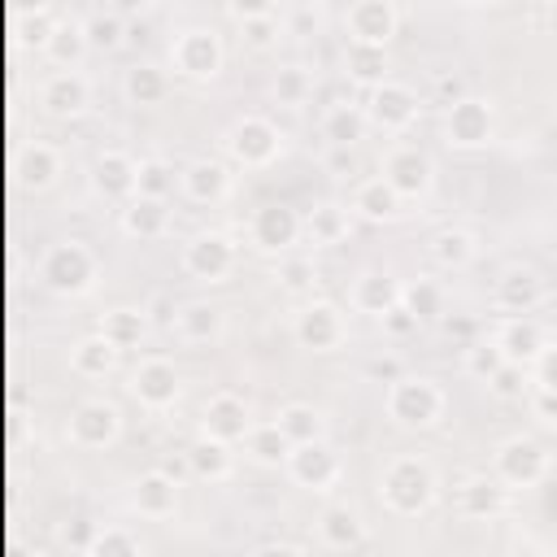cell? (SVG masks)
<instances>
[{
  "mask_svg": "<svg viewBox=\"0 0 557 557\" xmlns=\"http://www.w3.org/2000/svg\"><path fill=\"white\" fill-rule=\"evenodd\" d=\"M379 500L392 518H426L440 500V470L422 453H396L379 470Z\"/></svg>",
  "mask_w": 557,
  "mask_h": 557,
  "instance_id": "cell-1",
  "label": "cell"
},
{
  "mask_svg": "<svg viewBox=\"0 0 557 557\" xmlns=\"http://www.w3.org/2000/svg\"><path fill=\"white\" fill-rule=\"evenodd\" d=\"M383 413L396 431H435L448 413V392L431 374H396L387 379Z\"/></svg>",
  "mask_w": 557,
  "mask_h": 557,
  "instance_id": "cell-2",
  "label": "cell"
},
{
  "mask_svg": "<svg viewBox=\"0 0 557 557\" xmlns=\"http://www.w3.org/2000/svg\"><path fill=\"white\" fill-rule=\"evenodd\" d=\"M39 283L52 292V296H65V300H83L96 292L100 283V257L91 252V244L83 239H57L44 248L39 257Z\"/></svg>",
  "mask_w": 557,
  "mask_h": 557,
  "instance_id": "cell-3",
  "label": "cell"
},
{
  "mask_svg": "<svg viewBox=\"0 0 557 557\" xmlns=\"http://www.w3.org/2000/svg\"><path fill=\"white\" fill-rule=\"evenodd\" d=\"M222 152L235 170H270L287 152V131L265 113H239L222 131Z\"/></svg>",
  "mask_w": 557,
  "mask_h": 557,
  "instance_id": "cell-4",
  "label": "cell"
},
{
  "mask_svg": "<svg viewBox=\"0 0 557 557\" xmlns=\"http://www.w3.org/2000/svg\"><path fill=\"white\" fill-rule=\"evenodd\" d=\"M170 70L187 83H213L226 70V44L213 26H183L170 39Z\"/></svg>",
  "mask_w": 557,
  "mask_h": 557,
  "instance_id": "cell-5",
  "label": "cell"
},
{
  "mask_svg": "<svg viewBox=\"0 0 557 557\" xmlns=\"http://www.w3.org/2000/svg\"><path fill=\"white\" fill-rule=\"evenodd\" d=\"M178 265H183L187 278L218 287V283H226V278L235 274V265H239V244H235L226 231H213V226L191 231V235L183 239V248H178Z\"/></svg>",
  "mask_w": 557,
  "mask_h": 557,
  "instance_id": "cell-6",
  "label": "cell"
},
{
  "mask_svg": "<svg viewBox=\"0 0 557 557\" xmlns=\"http://www.w3.org/2000/svg\"><path fill=\"white\" fill-rule=\"evenodd\" d=\"M292 339H296V348L318 352V357L339 352V348L348 344V318H344V309H339L335 300L309 296V300H300L296 313H292Z\"/></svg>",
  "mask_w": 557,
  "mask_h": 557,
  "instance_id": "cell-7",
  "label": "cell"
},
{
  "mask_svg": "<svg viewBox=\"0 0 557 557\" xmlns=\"http://www.w3.org/2000/svg\"><path fill=\"white\" fill-rule=\"evenodd\" d=\"M553 470V453L535 440V435H505L492 448V474L509 487V492H527L540 487Z\"/></svg>",
  "mask_w": 557,
  "mask_h": 557,
  "instance_id": "cell-8",
  "label": "cell"
},
{
  "mask_svg": "<svg viewBox=\"0 0 557 557\" xmlns=\"http://www.w3.org/2000/svg\"><path fill=\"white\" fill-rule=\"evenodd\" d=\"M444 144L457 152H479L496 139V104L487 96H453L440 117Z\"/></svg>",
  "mask_w": 557,
  "mask_h": 557,
  "instance_id": "cell-9",
  "label": "cell"
},
{
  "mask_svg": "<svg viewBox=\"0 0 557 557\" xmlns=\"http://www.w3.org/2000/svg\"><path fill=\"white\" fill-rule=\"evenodd\" d=\"M305 239V213L283 200H265L248 218V248L261 257H287Z\"/></svg>",
  "mask_w": 557,
  "mask_h": 557,
  "instance_id": "cell-10",
  "label": "cell"
},
{
  "mask_svg": "<svg viewBox=\"0 0 557 557\" xmlns=\"http://www.w3.org/2000/svg\"><path fill=\"white\" fill-rule=\"evenodd\" d=\"M122 426H126V418L109 396H87V400H78L70 409L65 440L74 448H83V453H104V448H113L122 440Z\"/></svg>",
  "mask_w": 557,
  "mask_h": 557,
  "instance_id": "cell-11",
  "label": "cell"
},
{
  "mask_svg": "<svg viewBox=\"0 0 557 557\" xmlns=\"http://www.w3.org/2000/svg\"><path fill=\"white\" fill-rule=\"evenodd\" d=\"M366 117H370V131H383V135H405L418 113H422V100L409 83L400 78H383L374 87H366Z\"/></svg>",
  "mask_w": 557,
  "mask_h": 557,
  "instance_id": "cell-12",
  "label": "cell"
},
{
  "mask_svg": "<svg viewBox=\"0 0 557 557\" xmlns=\"http://www.w3.org/2000/svg\"><path fill=\"white\" fill-rule=\"evenodd\" d=\"M126 392L144 413H165L178 405L183 396V370L170 357H144L131 374H126Z\"/></svg>",
  "mask_w": 557,
  "mask_h": 557,
  "instance_id": "cell-13",
  "label": "cell"
},
{
  "mask_svg": "<svg viewBox=\"0 0 557 557\" xmlns=\"http://www.w3.org/2000/svg\"><path fill=\"white\" fill-rule=\"evenodd\" d=\"M283 470H287V479H292L300 492H309V496H326V492L344 479V461H339V453L331 448V440L296 444Z\"/></svg>",
  "mask_w": 557,
  "mask_h": 557,
  "instance_id": "cell-14",
  "label": "cell"
},
{
  "mask_svg": "<svg viewBox=\"0 0 557 557\" xmlns=\"http://www.w3.org/2000/svg\"><path fill=\"white\" fill-rule=\"evenodd\" d=\"M379 174H383L405 200H422V196H431V187H435V161H431V152L418 148V144H392V148L383 152V161H379Z\"/></svg>",
  "mask_w": 557,
  "mask_h": 557,
  "instance_id": "cell-15",
  "label": "cell"
},
{
  "mask_svg": "<svg viewBox=\"0 0 557 557\" xmlns=\"http://www.w3.org/2000/svg\"><path fill=\"white\" fill-rule=\"evenodd\" d=\"M235 191V174H231V161H218V157H196L178 170V196L187 205H200V209H218L226 205Z\"/></svg>",
  "mask_w": 557,
  "mask_h": 557,
  "instance_id": "cell-16",
  "label": "cell"
},
{
  "mask_svg": "<svg viewBox=\"0 0 557 557\" xmlns=\"http://www.w3.org/2000/svg\"><path fill=\"white\" fill-rule=\"evenodd\" d=\"M87 183L100 200L109 205H126L135 191H139V157H131L126 148H100L91 157V170H87Z\"/></svg>",
  "mask_w": 557,
  "mask_h": 557,
  "instance_id": "cell-17",
  "label": "cell"
},
{
  "mask_svg": "<svg viewBox=\"0 0 557 557\" xmlns=\"http://www.w3.org/2000/svg\"><path fill=\"white\" fill-rule=\"evenodd\" d=\"M39 109L57 122H74L91 109V78L83 70H57L39 83Z\"/></svg>",
  "mask_w": 557,
  "mask_h": 557,
  "instance_id": "cell-18",
  "label": "cell"
},
{
  "mask_svg": "<svg viewBox=\"0 0 557 557\" xmlns=\"http://www.w3.org/2000/svg\"><path fill=\"white\" fill-rule=\"evenodd\" d=\"M544 296H548V283L535 265H509L492 283V309H500L505 318L509 313H535L544 305Z\"/></svg>",
  "mask_w": 557,
  "mask_h": 557,
  "instance_id": "cell-19",
  "label": "cell"
},
{
  "mask_svg": "<svg viewBox=\"0 0 557 557\" xmlns=\"http://www.w3.org/2000/svg\"><path fill=\"white\" fill-rule=\"evenodd\" d=\"M252 426H257L252 422V405L239 392H213L200 405V431L222 440V444H244Z\"/></svg>",
  "mask_w": 557,
  "mask_h": 557,
  "instance_id": "cell-20",
  "label": "cell"
},
{
  "mask_svg": "<svg viewBox=\"0 0 557 557\" xmlns=\"http://www.w3.org/2000/svg\"><path fill=\"white\" fill-rule=\"evenodd\" d=\"M318 544L331 553H357L370 544V522L352 500H331L318 513Z\"/></svg>",
  "mask_w": 557,
  "mask_h": 557,
  "instance_id": "cell-21",
  "label": "cell"
},
{
  "mask_svg": "<svg viewBox=\"0 0 557 557\" xmlns=\"http://www.w3.org/2000/svg\"><path fill=\"white\" fill-rule=\"evenodd\" d=\"M178 505H183V487H178L174 470H144V474H135V483H131V509L139 518L165 522V518L178 513Z\"/></svg>",
  "mask_w": 557,
  "mask_h": 557,
  "instance_id": "cell-22",
  "label": "cell"
},
{
  "mask_svg": "<svg viewBox=\"0 0 557 557\" xmlns=\"http://www.w3.org/2000/svg\"><path fill=\"white\" fill-rule=\"evenodd\" d=\"M400 30L396 0H348L344 9V35L361 44H392Z\"/></svg>",
  "mask_w": 557,
  "mask_h": 557,
  "instance_id": "cell-23",
  "label": "cell"
},
{
  "mask_svg": "<svg viewBox=\"0 0 557 557\" xmlns=\"http://www.w3.org/2000/svg\"><path fill=\"white\" fill-rule=\"evenodd\" d=\"M174 335L191 348H209L226 335V309L218 300H183L174 305V318H170Z\"/></svg>",
  "mask_w": 557,
  "mask_h": 557,
  "instance_id": "cell-24",
  "label": "cell"
},
{
  "mask_svg": "<svg viewBox=\"0 0 557 557\" xmlns=\"http://www.w3.org/2000/svg\"><path fill=\"white\" fill-rule=\"evenodd\" d=\"M348 205H352V213H357L361 222H370V226H392V222H400V213H405L409 200H405L383 174H370V178H357Z\"/></svg>",
  "mask_w": 557,
  "mask_h": 557,
  "instance_id": "cell-25",
  "label": "cell"
},
{
  "mask_svg": "<svg viewBox=\"0 0 557 557\" xmlns=\"http://www.w3.org/2000/svg\"><path fill=\"white\" fill-rule=\"evenodd\" d=\"M400 287H405V278H396L392 270H361V274H352V283H348V305L357 309V313H366V318H383L387 309H396L400 305Z\"/></svg>",
  "mask_w": 557,
  "mask_h": 557,
  "instance_id": "cell-26",
  "label": "cell"
},
{
  "mask_svg": "<svg viewBox=\"0 0 557 557\" xmlns=\"http://www.w3.org/2000/svg\"><path fill=\"white\" fill-rule=\"evenodd\" d=\"M117 226H122L126 239L152 244V239H161V235L174 226V209H170V200H161V196H131V200L117 209Z\"/></svg>",
  "mask_w": 557,
  "mask_h": 557,
  "instance_id": "cell-27",
  "label": "cell"
},
{
  "mask_svg": "<svg viewBox=\"0 0 557 557\" xmlns=\"http://www.w3.org/2000/svg\"><path fill=\"white\" fill-rule=\"evenodd\" d=\"M457 509L470 522H496L509 509V487L496 474H466L457 487Z\"/></svg>",
  "mask_w": 557,
  "mask_h": 557,
  "instance_id": "cell-28",
  "label": "cell"
},
{
  "mask_svg": "<svg viewBox=\"0 0 557 557\" xmlns=\"http://www.w3.org/2000/svg\"><path fill=\"white\" fill-rule=\"evenodd\" d=\"M492 339L500 344L505 361H518V366H535V357L548 348V335H544V326H540L531 313H509V318H500V326L492 331Z\"/></svg>",
  "mask_w": 557,
  "mask_h": 557,
  "instance_id": "cell-29",
  "label": "cell"
},
{
  "mask_svg": "<svg viewBox=\"0 0 557 557\" xmlns=\"http://www.w3.org/2000/svg\"><path fill=\"white\" fill-rule=\"evenodd\" d=\"M65 174V157H61V148L57 144H48V139H26L22 148H17V183L26 187V191H48L57 178Z\"/></svg>",
  "mask_w": 557,
  "mask_h": 557,
  "instance_id": "cell-30",
  "label": "cell"
},
{
  "mask_svg": "<svg viewBox=\"0 0 557 557\" xmlns=\"http://www.w3.org/2000/svg\"><path fill=\"white\" fill-rule=\"evenodd\" d=\"M352 222H357L352 205H344V200H318V205L305 209V239L313 248H339L352 235Z\"/></svg>",
  "mask_w": 557,
  "mask_h": 557,
  "instance_id": "cell-31",
  "label": "cell"
},
{
  "mask_svg": "<svg viewBox=\"0 0 557 557\" xmlns=\"http://www.w3.org/2000/svg\"><path fill=\"white\" fill-rule=\"evenodd\" d=\"M366 131H370V117H366V104H357V100H335L318 117V135L326 148H357L366 139Z\"/></svg>",
  "mask_w": 557,
  "mask_h": 557,
  "instance_id": "cell-32",
  "label": "cell"
},
{
  "mask_svg": "<svg viewBox=\"0 0 557 557\" xmlns=\"http://www.w3.org/2000/svg\"><path fill=\"white\" fill-rule=\"evenodd\" d=\"M235 444H222V440H213V435H196L191 444H187V453H183V466H187V474L191 479H200V483H226L231 474H235V453H231Z\"/></svg>",
  "mask_w": 557,
  "mask_h": 557,
  "instance_id": "cell-33",
  "label": "cell"
},
{
  "mask_svg": "<svg viewBox=\"0 0 557 557\" xmlns=\"http://www.w3.org/2000/svg\"><path fill=\"white\" fill-rule=\"evenodd\" d=\"M339 70H344V78H348V83H357V87H374V83L392 78V52H387V44L344 39Z\"/></svg>",
  "mask_w": 557,
  "mask_h": 557,
  "instance_id": "cell-34",
  "label": "cell"
},
{
  "mask_svg": "<svg viewBox=\"0 0 557 557\" xmlns=\"http://www.w3.org/2000/svg\"><path fill=\"white\" fill-rule=\"evenodd\" d=\"M170 70L165 65H157V61H131L126 70H122V96H126V104H135V109H157V104H165L170 100Z\"/></svg>",
  "mask_w": 557,
  "mask_h": 557,
  "instance_id": "cell-35",
  "label": "cell"
},
{
  "mask_svg": "<svg viewBox=\"0 0 557 557\" xmlns=\"http://www.w3.org/2000/svg\"><path fill=\"white\" fill-rule=\"evenodd\" d=\"M39 48H44V57H48L57 70H78V65H83V57L91 52L87 30H83V22H74V17H61V22L44 26Z\"/></svg>",
  "mask_w": 557,
  "mask_h": 557,
  "instance_id": "cell-36",
  "label": "cell"
},
{
  "mask_svg": "<svg viewBox=\"0 0 557 557\" xmlns=\"http://www.w3.org/2000/svg\"><path fill=\"white\" fill-rule=\"evenodd\" d=\"M96 331H100L109 344H117L122 352H135V348H144V339H148L152 318H148L144 305H113V309L100 313Z\"/></svg>",
  "mask_w": 557,
  "mask_h": 557,
  "instance_id": "cell-37",
  "label": "cell"
},
{
  "mask_svg": "<svg viewBox=\"0 0 557 557\" xmlns=\"http://www.w3.org/2000/svg\"><path fill=\"white\" fill-rule=\"evenodd\" d=\"M426 252H431V261H435L440 270L461 274V270H470V265L479 261V235L466 231V226H440V231L426 239Z\"/></svg>",
  "mask_w": 557,
  "mask_h": 557,
  "instance_id": "cell-38",
  "label": "cell"
},
{
  "mask_svg": "<svg viewBox=\"0 0 557 557\" xmlns=\"http://www.w3.org/2000/svg\"><path fill=\"white\" fill-rule=\"evenodd\" d=\"M117 361H122V348L109 344L100 331H91V335H83V339L70 344V370H74L78 379H87V383L109 379V374L117 370Z\"/></svg>",
  "mask_w": 557,
  "mask_h": 557,
  "instance_id": "cell-39",
  "label": "cell"
},
{
  "mask_svg": "<svg viewBox=\"0 0 557 557\" xmlns=\"http://www.w3.org/2000/svg\"><path fill=\"white\" fill-rule=\"evenodd\" d=\"M400 305H405L422 326H435V322H444V313H448V292H444L440 278L418 274V278H405V287H400Z\"/></svg>",
  "mask_w": 557,
  "mask_h": 557,
  "instance_id": "cell-40",
  "label": "cell"
},
{
  "mask_svg": "<svg viewBox=\"0 0 557 557\" xmlns=\"http://www.w3.org/2000/svg\"><path fill=\"white\" fill-rule=\"evenodd\" d=\"M292 440H287V431L278 426V422H257L252 431H248V440H244V457L252 461V466H261V470H283L287 466V457H292Z\"/></svg>",
  "mask_w": 557,
  "mask_h": 557,
  "instance_id": "cell-41",
  "label": "cell"
},
{
  "mask_svg": "<svg viewBox=\"0 0 557 557\" xmlns=\"http://www.w3.org/2000/svg\"><path fill=\"white\" fill-rule=\"evenodd\" d=\"M270 100L278 104V109H305L309 100H313V70L309 65H300V61H287V65H278L274 74H270Z\"/></svg>",
  "mask_w": 557,
  "mask_h": 557,
  "instance_id": "cell-42",
  "label": "cell"
},
{
  "mask_svg": "<svg viewBox=\"0 0 557 557\" xmlns=\"http://www.w3.org/2000/svg\"><path fill=\"white\" fill-rule=\"evenodd\" d=\"M83 30H87V44H91V52H100V57H109V52H117L126 39H131V17H122L117 9H96V13H87L83 17Z\"/></svg>",
  "mask_w": 557,
  "mask_h": 557,
  "instance_id": "cell-43",
  "label": "cell"
},
{
  "mask_svg": "<svg viewBox=\"0 0 557 557\" xmlns=\"http://www.w3.org/2000/svg\"><path fill=\"white\" fill-rule=\"evenodd\" d=\"M274 422L287 431V440H292V444L326 440V413H322L318 405H309V400H287V405L274 413Z\"/></svg>",
  "mask_w": 557,
  "mask_h": 557,
  "instance_id": "cell-44",
  "label": "cell"
},
{
  "mask_svg": "<svg viewBox=\"0 0 557 557\" xmlns=\"http://www.w3.org/2000/svg\"><path fill=\"white\" fill-rule=\"evenodd\" d=\"M144 553H148V540L139 531L122 527V522L100 527L96 540H91V548H87V557H144Z\"/></svg>",
  "mask_w": 557,
  "mask_h": 557,
  "instance_id": "cell-45",
  "label": "cell"
},
{
  "mask_svg": "<svg viewBox=\"0 0 557 557\" xmlns=\"http://www.w3.org/2000/svg\"><path fill=\"white\" fill-rule=\"evenodd\" d=\"M500 366H505V352H500V344H496L492 335L466 339V348H461V370H466L474 383H487Z\"/></svg>",
  "mask_w": 557,
  "mask_h": 557,
  "instance_id": "cell-46",
  "label": "cell"
},
{
  "mask_svg": "<svg viewBox=\"0 0 557 557\" xmlns=\"http://www.w3.org/2000/svg\"><path fill=\"white\" fill-rule=\"evenodd\" d=\"M178 191V170L165 157H139V191L135 196H161L170 200Z\"/></svg>",
  "mask_w": 557,
  "mask_h": 557,
  "instance_id": "cell-47",
  "label": "cell"
},
{
  "mask_svg": "<svg viewBox=\"0 0 557 557\" xmlns=\"http://www.w3.org/2000/svg\"><path fill=\"white\" fill-rule=\"evenodd\" d=\"M235 26H239V44L252 48V52H270V48H278V39L287 35V26H283L278 13H270V17H244V22H235Z\"/></svg>",
  "mask_w": 557,
  "mask_h": 557,
  "instance_id": "cell-48",
  "label": "cell"
},
{
  "mask_svg": "<svg viewBox=\"0 0 557 557\" xmlns=\"http://www.w3.org/2000/svg\"><path fill=\"white\" fill-rule=\"evenodd\" d=\"M274 283H278L283 292H292V296H309L313 283H318L313 257H292V252H287V257L274 265Z\"/></svg>",
  "mask_w": 557,
  "mask_h": 557,
  "instance_id": "cell-49",
  "label": "cell"
},
{
  "mask_svg": "<svg viewBox=\"0 0 557 557\" xmlns=\"http://www.w3.org/2000/svg\"><path fill=\"white\" fill-rule=\"evenodd\" d=\"M496 400H527L531 392V366H518V361H505L487 383H483Z\"/></svg>",
  "mask_w": 557,
  "mask_h": 557,
  "instance_id": "cell-50",
  "label": "cell"
},
{
  "mask_svg": "<svg viewBox=\"0 0 557 557\" xmlns=\"http://www.w3.org/2000/svg\"><path fill=\"white\" fill-rule=\"evenodd\" d=\"M96 531H100V522L70 518V522H61L57 540H61V548H70V553H87V548H91V540H96Z\"/></svg>",
  "mask_w": 557,
  "mask_h": 557,
  "instance_id": "cell-51",
  "label": "cell"
},
{
  "mask_svg": "<svg viewBox=\"0 0 557 557\" xmlns=\"http://www.w3.org/2000/svg\"><path fill=\"white\" fill-rule=\"evenodd\" d=\"M527 409H531V418H535L540 426H557V392H553V387L531 383V392H527Z\"/></svg>",
  "mask_w": 557,
  "mask_h": 557,
  "instance_id": "cell-52",
  "label": "cell"
},
{
  "mask_svg": "<svg viewBox=\"0 0 557 557\" xmlns=\"http://www.w3.org/2000/svg\"><path fill=\"white\" fill-rule=\"evenodd\" d=\"M379 326H383V335H387V339H409V335H413L422 322H418V318H413L405 305H396V309H387V313L379 318Z\"/></svg>",
  "mask_w": 557,
  "mask_h": 557,
  "instance_id": "cell-53",
  "label": "cell"
},
{
  "mask_svg": "<svg viewBox=\"0 0 557 557\" xmlns=\"http://www.w3.org/2000/svg\"><path fill=\"white\" fill-rule=\"evenodd\" d=\"M322 165L331 170V178H352L357 174V148H326Z\"/></svg>",
  "mask_w": 557,
  "mask_h": 557,
  "instance_id": "cell-54",
  "label": "cell"
},
{
  "mask_svg": "<svg viewBox=\"0 0 557 557\" xmlns=\"http://www.w3.org/2000/svg\"><path fill=\"white\" fill-rule=\"evenodd\" d=\"M531 383H540V387H553V392H557V344H548V348L535 357V366H531Z\"/></svg>",
  "mask_w": 557,
  "mask_h": 557,
  "instance_id": "cell-55",
  "label": "cell"
},
{
  "mask_svg": "<svg viewBox=\"0 0 557 557\" xmlns=\"http://www.w3.org/2000/svg\"><path fill=\"white\" fill-rule=\"evenodd\" d=\"M226 4V13L235 17V22H244V17H270V13H278V0H222Z\"/></svg>",
  "mask_w": 557,
  "mask_h": 557,
  "instance_id": "cell-56",
  "label": "cell"
},
{
  "mask_svg": "<svg viewBox=\"0 0 557 557\" xmlns=\"http://www.w3.org/2000/svg\"><path fill=\"white\" fill-rule=\"evenodd\" d=\"M283 26H287V35H292V39H309V35H318V30H322V13H318V4H313V9L305 4V9H300V17H296V22H283Z\"/></svg>",
  "mask_w": 557,
  "mask_h": 557,
  "instance_id": "cell-57",
  "label": "cell"
},
{
  "mask_svg": "<svg viewBox=\"0 0 557 557\" xmlns=\"http://www.w3.org/2000/svg\"><path fill=\"white\" fill-rule=\"evenodd\" d=\"M109 9H117V13L131 17V22H139V17H148V13L157 9V0H109Z\"/></svg>",
  "mask_w": 557,
  "mask_h": 557,
  "instance_id": "cell-58",
  "label": "cell"
},
{
  "mask_svg": "<svg viewBox=\"0 0 557 557\" xmlns=\"http://www.w3.org/2000/svg\"><path fill=\"white\" fill-rule=\"evenodd\" d=\"M257 553H292V557H300L305 544H296V540H265V544H257Z\"/></svg>",
  "mask_w": 557,
  "mask_h": 557,
  "instance_id": "cell-59",
  "label": "cell"
},
{
  "mask_svg": "<svg viewBox=\"0 0 557 557\" xmlns=\"http://www.w3.org/2000/svg\"><path fill=\"white\" fill-rule=\"evenodd\" d=\"M466 9H496V4H505V0H461Z\"/></svg>",
  "mask_w": 557,
  "mask_h": 557,
  "instance_id": "cell-60",
  "label": "cell"
},
{
  "mask_svg": "<svg viewBox=\"0 0 557 557\" xmlns=\"http://www.w3.org/2000/svg\"><path fill=\"white\" fill-rule=\"evenodd\" d=\"M540 4H557V0H540Z\"/></svg>",
  "mask_w": 557,
  "mask_h": 557,
  "instance_id": "cell-61",
  "label": "cell"
}]
</instances>
